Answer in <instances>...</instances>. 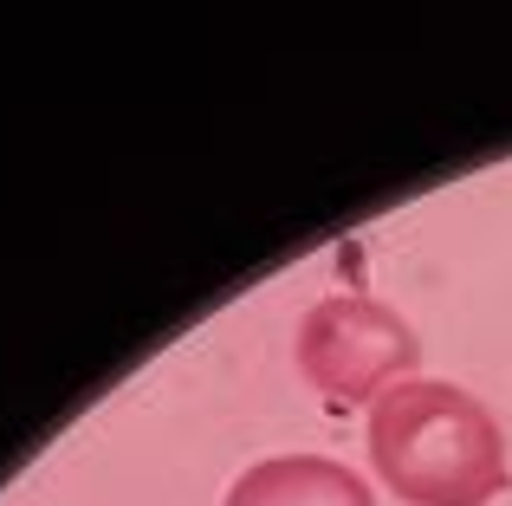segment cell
<instances>
[{"mask_svg": "<svg viewBox=\"0 0 512 506\" xmlns=\"http://www.w3.org/2000/svg\"><path fill=\"white\" fill-rule=\"evenodd\" d=\"M370 474L402 506H493L512 487L493 409L435 377L402 383L370 409Z\"/></svg>", "mask_w": 512, "mask_h": 506, "instance_id": "1", "label": "cell"}, {"mask_svg": "<svg viewBox=\"0 0 512 506\" xmlns=\"http://www.w3.org/2000/svg\"><path fill=\"white\" fill-rule=\"evenodd\" d=\"M292 364L325 403L357 409V403H383L389 390L415 383L422 370V338L402 312H389L370 292H331L299 318L292 338Z\"/></svg>", "mask_w": 512, "mask_h": 506, "instance_id": "2", "label": "cell"}, {"mask_svg": "<svg viewBox=\"0 0 512 506\" xmlns=\"http://www.w3.org/2000/svg\"><path fill=\"white\" fill-rule=\"evenodd\" d=\"M221 506H376V494L331 455H266L227 487Z\"/></svg>", "mask_w": 512, "mask_h": 506, "instance_id": "3", "label": "cell"}]
</instances>
